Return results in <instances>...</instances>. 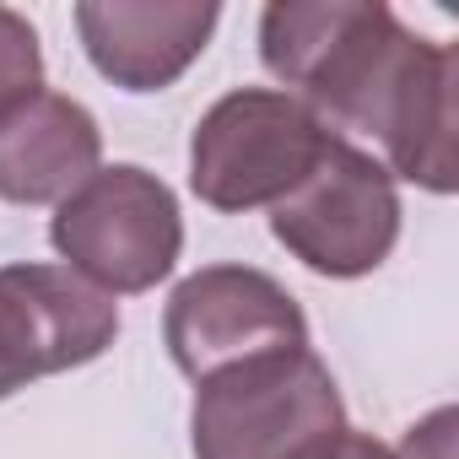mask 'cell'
<instances>
[{"mask_svg": "<svg viewBox=\"0 0 459 459\" xmlns=\"http://www.w3.org/2000/svg\"><path fill=\"white\" fill-rule=\"evenodd\" d=\"M454 405H437L427 421H416L411 432H405V443H400V454L394 459H454Z\"/></svg>", "mask_w": 459, "mask_h": 459, "instance_id": "11", "label": "cell"}, {"mask_svg": "<svg viewBox=\"0 0 459 459\" xmlns=\"http://www.w3.org/2000/svg\"><path fill=\"white\" fill-rule=\"evenodd\" d=\"M330 459H394V448L378 443V437H368V432H346L341 448H335Z\"/></svg>", "mask_w": 459, "mask_h": 459, "instance_id": "12", "label": "cell"}, {"mask_svg": "<svg viewBox=\"0 0 459 459\" xmlns=\"http://www.w3.org/2000/svg\"><path fill=\"white\" fill-rule=\"evenodd\" d=\"M260 60L330 135L373 141L389 178L459 189V55L384 0H276L260 12Z\"/></svg>", "mask_w": 459, "mask_h": 459, "instance_id": "1", "label": "cell"}, {"mask_svg": "<svg viewBox=\"0 0 459 459\" xmlns=\"http://www.w3.org/2000/svg\"><path fill=\"white\" fill-rule=\"evenodd\" d=\"M330 130L281 87L216 98L189 135V189L221 216L276 205L319 162Z\"/></svg>", "mask_w": 459, "mask_h": 459, "instance_id": "4", "label": "cell"}, {"mask_svg": "<svg viewBox=\"0 0 459 459\" xmlns=\"http://www.w3.org/2000/svg\"><path fill=\"white\" fill-rule=\"evenodd\" d=\"M119 335V303L65 265H0V400L98 362Z\"/></svg>", "mask_w": 459, "mask_h": 459, "instance_id": "7", "label": "cell"}, {"mask_svg": "<svg viewBox=\"0 0 459 459\" xmlns=\"http://www.w3.org/2000/svg\"><path fill=\"white\" fill-rule=\"evenodd\" d=\"M168 357L184 378H211L260 351L308 346V319L298 298L255 265H200L184 276L162 314Z\"/></svg>", "mask_w": 459, "mask_h": 459, "instance_id": "6", "label": "cell"}, {"mask_svg": "<svg viewBox=\"0 0 459 459\" xmlns=\"http://www.w3.org/2000/svg\"><path fill=\"white\" fill-rule=\"evenodd\" d=\"M400 216L405 211L389 168L368 146L330 135L298 189L271 205V233L314 276L357 281L394 255Z\"/></svg>", "mask_w": 459, "mask_h": 459, "instance_id": "5", "label": "cell"}, {"mask_svg": "<svg viewBox=\"0 0 459 459\" xmlns=\"http://www.w3.org/2000/svg\"><path fill=\"white\" fill-rule=\"evenodd\" d=\"M103 168V130L87 103L65 92H33L12 119H0V200L60 205Z\"/></svg>", "mask_w": 459, "mask_h": 459, "instance_id": "9", "label": "cell"}, {"mask_svg": "<svg viewBox=\"0 0 459 459\" xmlns=\"http://www.w3.org/2000/svg\"><path fill=\"white\" fill-rule=\"evenodd\" d=\"M335 373L308 346L244 357L195 384V459H330L346 437Z\"/></svg>", "mask_w": 459, "mask_h": 459, "instance_id": "2", "label": "cell"}, {"mask_svg": "<svg viewBox=\"0 0 459 459\" xmlns=\"http://www.w3.org/2000/svg\"><path fill=\"white\" fill-rule=\"evenodd\" d=\"M33 92H44V49H39V28L0 6V119H12Z\"/></svg>", "mask_w": 459, "mask_h": 459, "instance_id": "10", "label": "cell"}, {"mask_svg": "<svg viewBox=\"0 0 459 459\" xmlns=\"http://www.w3.org/2000/svg\"><path fill=\"white\" fill-rule=\"evenodd\" d=\"M221 22L216 0H82L76 33L98 76L125 92L173 87Z\"/></svg>", "mask_w": 459, "mask_h": 459, "instance_id": "8", "label": "cell"}, {"mask_svg": "<svg viewBox=\"0 0 459 459\" xmlns=\"http://www.w3.org/2000/svg\"><path fill=\"white\" fill-rule=\"evenodd\" d=\"M49 244L87 287L135 298L173 276L184 255V216L173 189L152 168L114 162L55 205Z\"/></svg>", "mask_w": 459, "mask_h": 459, "instance_id": "3", "label": "cell"}]
</instances>
